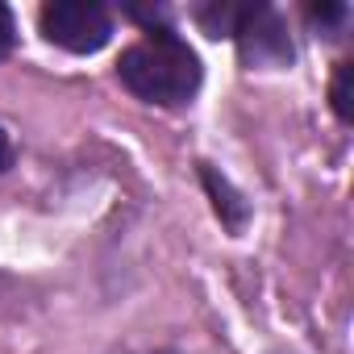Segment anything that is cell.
Instances as JSON below:
<instances>
[{
    "label": "cell",
    "mask_w": 354,
    "mask_h": 354,
    "mask_svg": "<svg viewBox=\"0 0 354 354\" xmlns=\"http://www.w3.org/2000/svg\"><path fill=\"white\" fill-rule=\"evenodd\" d=\"M13 162V142H9V133L5 129H0V171H5Z\"/></svg>",
    "instance_id": "9"
},
{
    "label": "cell",
    "mask_w": 354,
    "mask_h": 354,
    "mask_svg": "<svg viewBox=\"0 0 354 354\" xmlns=\"http://www.w3.org/2000/svg\"><path fill=\"white\" fill-rule=\"evenodd\" d=\"M9 46H13V13L0 5V55H9Z\"/></svg>",
    "instance_id": "7"
},
{
    "label": "cell",
    "mask_w": 354,
    "mask_h": 354,
    "mask_svg": "<svg viewBox=\"0 0 354 354\" xmlns=\"http://www.w3.org/2000/svg\"><path fill=\"white\" fill-rule=\"evenodd\" d=\"M238 50L250 67H283L292 63V42L283 34V21L267 5H250V13L238 26Z\"/></svg>",
    "instance_id": "3"
},
{
    "label": "cell",
    "mask_w": 354,
    "mask_h": 354,
    "mask_svg": "<svg viewBox=\"0 0 354 354\" xmlns=\"http://www.w3.org/2000/svg\"><path fill=\"white\" fill-rule=\"evenodd\" d=\"M42 34L75 55H92L113 38V17L96 0H55L42 9Z\"/></svg>",
    "instance_id": "2"
},
{
    "label": "cell",
    "mask_w": 354,
    "mask_h": 354,
    "mask_svg": "<svg viewBox=\"0 0 354 354\" xmlns=\"http://www.w3.org/2000/svg\"><path fill=\"white\" fill-rule=\"evenodd\" d=\"M329 96H333L337 117H342V121H350V117H354V67H350V63H342V67H337Z\"/></svg>",
    "instance_id": "6"
},
{
    "label": "cell",
    "mask_w": 354,
    "mask_h": 354,
    "mask_svg": "<svg viewBox=\"0 0 354 354\" xmlns=\"http://www.w3.org/2000/svg\"><path fill=\"white\" fill-rule=\"evenodd\" d=\"M250 13V5H234V0H213V5L196 9V21L209 38H234L242 17Z\"/></svg>",
    "instance_id": "4"
},
{
    "label": "cell",
    "mask_w": 354,
    "mask_h": 354,
    "mask_svg": "<svg viewBox=\"0 0 354 354\" xmlns=\"http://www.w3.org/2000/svg\"><path fill=\"white\" fill-rule=\"evenodd\" d=\"M308 17H313L317 26H333V21H342V17H346V9H342V5H329V9H308Z\"/></svg>",
    "instance_id": "8"
},
{
    "label": "cell",
    "mask_w": 354,
    "mask_h": 354,
    "mask_svg": "<svg viewBox=\"0 0 354 354\" xmlns=\"http://www.w3.org/2000/svg\"><path fill=\"white\" fill-rule=\"evenodd\" d=\"M205 184H209V192H213V205H217L221 221H225L230 230H242V221H246V205H242V196L221 180L213 167H205Z\"/></svg>",
    "instance_id": "5"
},
{
    "label": "cell",
    "mask_w": 354,
    "mask_h": 354,
    "mask_svg": "<svg viewBox=\"0 0 354 354\" xmlns=\"http://www.w3.org/2000/svg\"><path fill=\"white\" fill-rule=\"evenodd\" d=\"M117 75L133 96H142L150 104H184L201 88V59L192 55V46L184 38L158 30L121 55Z\"/></svg>",
    "instance_id": "1"
}]
</instances>
